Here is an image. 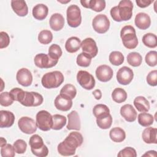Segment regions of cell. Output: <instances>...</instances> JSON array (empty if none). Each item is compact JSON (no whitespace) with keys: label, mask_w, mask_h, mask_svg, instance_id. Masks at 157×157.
Masks as SVG:
<instances>
[{"label":"cell","mask_w":157,"mask_h":157,"mask_svg":"<svg viewBox=\"0 0 157 157\" xmlns=\"http://www.w3.org/2000/svg\"><path fill=\"white\" fill-rule=\"evenodd\" d=\"M9 94L14 101L19 102L26 107H37L44 101L43 96L34 91H26L19 88L12 89Z\"/></svg>","instance_id":"6da1fadb"},{"label":"cell","mask_w":157,"mask_h":157,"mask_svg":"<svg viewBox=\"0 0 157 157\" xmlns=\"http://www.w3.org/2000/svg\"><path fill=\"white\" fill-rule=\"evenodd\" d=\"M83 142V137L80 132H71L58 145L57 150L62 156H72L75 155L76 149L82 145Z\"/></svg>","instance_id":"7a4b0ae2"},{"label":"cell","mask_w":157,"mask_h":157,"mask_svg":"<svg viewBox=\"0 0 157 157\" xmlns=\"http://www.w3.org/2000/svg\"><path fill=\"white\" fill-rule=\"evenodd\" d=\"M133 3L130 0L120 1L118 5L113 7L110 11L111 17L115 21L120 22L130 20L132 15Z\"/></svg>","instance_id":"3957f363"},{"label":"cell","mask_w":157,"mask_h":157,"mask_svg":"<svg viewBox=\"0 0 157 157\" xmlns=\"http://www.w3.org/2000/svg\"><path fill=\"white\" fill-rule=\"evenodd\" d=\"M120 37L123 45L128 49H134L138 45L136 30L132 26L126 25L120 31Z\"/></svg>","instance_id":"277c9868"},{"label":"cell","mask_w":157,"mask_h":157,"mask_svg":"<svg viewBox=\"0 0 157 157\" xmlns=\"http://www.w3.org/2000/svg\"><path fill=\"white\" fill-rule=\"evenodd\" d=\"M64 77L62 72L55 71L45 74L41 79L42 85L47 89L59 87L64 82Z\"/></svg>","instance_id":"5b68a950"},{"label":"cell","mask_w":157,"mask_h":157,"mask_svg":"<svg viewBox=\"0 0 157 157\" xmlns=\"http://www.w3.org/2000/svg\"><path fill=\"white\" fill-rule=\"evenodd\" d=\"M36 122L39 129L48 131L52 129L53 126V116L47 110H40L36 114Z\"/></svg>","instance_id":"8992f818"},{"label":"cell","mask_w":157,"mask_h":157,"mask_svg":"<svg viewBox=\"0 0 157 157\" xmlns=\"http://www.w3.org/2000/svg\"><path fill=\"white\" fill-rule=\"evenodd\" d=\"M67 22L69 26L77 28L81 24L82 15L79 7L75 4L69 6L66 11Z\"/></svg>","instance_id":"52a82bcc"},{"label":"cell","mask_w":157,"mask_h":157,"mask_svg":"<svg viewBox=\"0 0 157 157\" xmlns=\"http://www.w3.org/2000/svg\"><path fill=\"white\" fill-rule=\"evenodd\" d=\"M110 21L104 14H98L94 17L92 21L93 29L99 34L105 33L109 29Z\"/></svg>","instance_id":"ba28073f"},{"label":"cell","mask_w":157,"mask_h":157,"mask_svg":"<svg viewBox=\"0 0 157 157\" xmlns=\"http://www.w3.org/2000/svg\"><path fill=\"white\" fill-rule=\"evenodd\" d=\"M77 80L79 85L85 90H91L95 86L94 77L86 71H79L77 74Z\"/></svg>","instance_id":"9c48e42d"},{"label":"cell","mask_w":157,"mask_h":157,"mask_svg":"<svg viewBox=\"0 0 157 157\" xmlns=\"http://www.w3.org/2000/svg\"><path fill=\"white\" fill-rule=\"evenodd\" d=\"M35 65L40 69H48L55 66L58 62V60L52 58L48 54L39 53L37 54L34 59Z\"/></svg>","instance_id":"30bf717a"},{"label":"cell","mask_w":157,"mask_h":157,"mask_svg":"<svg viewBox=\"0 0 157 157\" xmlns=\"http://www.w3.org/2000/svg\"><path fill=\"white\" fill-rule=\"evenodd\" d=\"M19 129L25 134H31L34 133L37 128L36 122L28 117H22L18 121Z\"/></svg>","instance_id":"8fae6325"},{"label":"cell","mask_w":157,"mask_h":157,"mask_svg":"<svg viewBox=\"0 0 157 157\" xmlns=\"http://www.w3.org/2000/svg\"><path fill=\"white\" fill-rule=\"evenodd\" d=\"M116 77L118 82L120 84L127 85L132 80L134 77V72L131 68L127 66H123L118 69L117 72Z\"/></svg>","instance_id":"7c38bea8"},{"label":"cell","mask_w":157,"mask_h":157,"mask_svg":"<svg viewBox=\"0 0 157 157\" xmlns=\"http://www.w3.org/2000/svg\"><path fill=\"white\" fill-rule=\"evenodd\" d=\"M97 78L102 82H107L111 80L113 75V69L108 65L102 64L99 66L96 69Z\"/></svg>","instance_id":"4fadbf2b"},{"label":"cell","mask_w":157,"mask_h":157,"mask_svg":"<svg viewBox=\"0 0 157 157\" xmlns=\"http://www.w3.org/2000/svg\"><path fill=\"white\" fill-rule=\"evenodd\" d=\"M81 48L83 52L86 53L91 58L95 57L98 53L96 43L95 40L91 37H87L83 39L81 42Z\"/></svg>","instance_id":"5bb4252c"},{"label":"cell","mask_w":157,"mask_h":157,"mask_svg":"<svg viewBox=\"0 0 157 157\" xmlns=\"http://www.w3.org/2000/svg\"><path fill=\"white\" fill-rule=\"evenodd\" d=\"M16 79L18 83L23 86H29L33 82V75L27 68H21L17 72Z\"/></svg>","instance_id":"9a60e30c"},{"label":"cell","mask_w":157,"mask_h":157,"mask_svg":"<svg viewBox=\"0 0 157 157\" xmlns=\"http://www.w3.org/2000/svg\"><path fill=\"white\" fill-rule=\"evenodd\" d=\"M120 114L128 122L134 121L137 117L136 110L132 105L129 104H126L121 106L120 109Z\"/></svg>","instance_id":"2e32d148"},{"label":"cell","mask_w":157,"mask_h":157,"mask_svg":"<svg viewBox=\"0 0 157 157\" xmlns=\"http://www.w3.org/2000/svg\"><path fill=\"white\" fill-rule=\"evenodd\" d=\"M68 123L66 128L68 130L79 131L81 128L80 119L78 112L76 110H72L67 115Z\"/></svg>","instance_id":"e0dca14e"},{"label":"cell","mask_w":157,"mask_h":157,"mask_svg":"<svg viewBox=\"0 0 157 157\" xmlns=\"http://www.w3.org/2000/svg\"><path fill=\"white\" fill-rule=\"evenodd\" d=\"M134 23L139 29L145 30L150 27L151 25V19L147 13L139 12L135 17Z\"/></svg>","instance_id":"ac0fdd59"},{"label":"cell","mask_w":157,"mask_h":157,"mask_svg":"<svg viewBox=\"0 0 157 157\" xmlns=\"http://www.w3.org/2000/svg\"><path fill=\"white\" fill-rule=\"evenodd\" d=\"M15 121L14 114L9 110H0V127L10 128L12 126Z\"/></svg>","instance_id":"d6986e66"},{"label":"cell","mask_w":157,"mask_h":157,"mask_svg":"<svg viewBox=\"0 0 157 157\" xmlns=\"http://www.w3.org/2000/svg\"><path fill=\"white\" fill-rule=\"evenodd\" d=\"M11 7L18 16L25 17L28 13V7L25 1L12 0L11 1Z\"/></svg>","instance_id":"ffe728a7"},{"label":"cell","mask_w":157,"mask_h":157,"mask_svg":"<svg viewBox=\"0 0 157 157\" xmlns=\"http://www.w3.org/2000/svg\"><path fill=\"white\" fill-rule=\"evenodd\" d=\"M55 107L61 111H68L72 106V100L58 94L54 101Z\"/></svg>","instance_id":"44dd1931"},{"label":"cell","mask_w":157,"mask_h":157,"mask_svg":"<svg viewBox=\"0 0 157 157\" xmlns=\"http://www.w3.org/2000/svg\"><path fill=\"white\" fill-rule=\"evenodd\" d=\"M142 137L146 144H157V129L152 127L146 128L142 133Z\"/></svg>","instance_id":"7402d4cb"},{"label":"cell","mask_w":157,"mask_h":157,"mask_svg":"<svg viewBox=\"0 0 157 157\" xmlns=\"http://www.w3.org/2000/svg\"><path fill=\"white\" fill-rule=\"evenodd\" d=\"M49 25L51 29L55 31H58L63 29L64 25V18L63 16L59 13H53L50 18Z\"/></svg>","instance_id":"603a6c76"},{"label":"cell","mask_w":157,"mask_h":157,"mask_svg":"<svg viewBox=\"0 0 157 157\" xmlns=\"http://www.w3.org/2000/svg\"><path fill=\"white\" fill-rule=\"evenodd\" d=\"M33 16L38 20H44L48 13V7L44 4H38L33 8Z\"/></svg>","instance_id":"cb8c5ba5"},{"label":"cell","mask_w":157,"mask_h":157,"mask_svg":"<svg viewBox=\"0 0 157 157\" xmlns=\"http://www.w3.org/2000/svg\"><path fill=\"white\" fill-rule=\"evenodd\" d=\"M81 47L80 39L75 36L69 37L65 43V49L69 53H75Z\"/></svg>","instance_id":"d4e9b609"},{"label":"cell","mask_w":157,"mask_h":157,"mask_svg":"<svg viewBox=\"0 0 157 157\" xmlns=\"http://www.w3.org/2000/svg\"><path fill=\"white\" fill-rule=\"evenodd\" d=\"M134 105L140 112H147L149 111L150 105L149 101L144 96H137L134 100Z\"/></svg>","instance_id":"484cf974"},{"label":"cell","mask_w":157,"mask_h":157,"mask_svg":"<svg viewBox=\"0 0 157 157\" xmlns=\"http://www.w3.org/2000/svg\"><path fill=\"white\" fill-rule=\"evenodd\" d=\"M109 137L110 139L115 142H121L126 138V132L122 128L115 127L110 131Z\"/></svg>","instance_id":"4316f807"},{"label":"cell","mask_w":157,"mask_h":157,"mask_svg":"<svg viewBox=\"0 0 157 157\" xmlns=\"http://www.w3.org/2000/svg\"><path fill=\"white\" fill-rule=\"evenodd\" d=\"M59 94L66 98L72 100L74 98H75L77 94V90L73 85L68 83L63 86L60 90Z\"/></svg>","instance_id":"83f0119b"},{"label":"cell","mask_w":157,"mask_h":157,"mask_svg":"<svg viewBox=\"0 0 157 157\" xmlns=\"http://www.w3.org/2000/svg\"><path fill=\"white\" fill-rule=\"evenodd\" d=\"M93 113L96 118H101L109 115L110 110L106 105L99 104L94 106L93 109Z\"/></svg>","instance_id":"f1b7e54d"},{"label":"cell","mask_w":157,"mask_h":157,"mask_svg":"<svg viewBox=\"0 0 157 157\" xmlns=\"http://www.w3.org/2000/svg\"><path fill=\"white\" fill-rule=\"evenodd\" d=\"M138 123L144 127H147L151 125L154 121L153 116L147 112H141L137 117Z\"/></svg>","instance_id":"f546056e"},{"label":"cell","mask_w":157,"mask_h":157,"mask_svg":"<svg viewBox=\"0 0 157 157\" xmlns=\"http://www.w3.org/2000/svg\"><path fill=\"white\" fill-rule=\"evenodd\" d=\"M127 93L121 88H116L112 93V98L117 103L124 102L127 99Z\"/></svg>","instance_id":"4dcf8cb0"},{"label":"cell","mask_w":157,"mask_h":157,"mask_svg":"<svg viewBox=\"0 0 157 157\" xmlns=\"http://www.w3.org/2000/svg\"><path fill=\"white\" fill-rule=\"evenodd\" d=\"M53 116V126L52 129L54 130L61 129L66 124V118L60 114H55Z\"/></svg>","instance_id":"1f68e13d"},{"label":"cell","mask_w":157,"mask_h":157,"mask_svg":"<svg viewBox=\"0 0 157 157\" xmlns=\"http://www.w3.org/2000/svg\"><path fill=\"white\" fill-rule=\"evenodd\" d=\"M127 61L129 65L133 67H138L142 64V57L139 53L131 52L127 56Z\"/></svg>","instance_id":"d6a6232c"},{"label":"cell","mask_w":157,"mask_h":157,"mask_svg":"<svg viewBox=\"0 0 157 157\" xmlns=\"http://www.w3.org/2000/svg\"><path fill=\"white\" fill-rule=\"evenodd\" d=\"M109 59L112 64L120 66L124 62V57L121 52L119 51H113L110 53Z\"/></svg>","instance_id":"836d02e7"},{"label":"cell","mask_w":157,"mask_h":157,"mask_svg":"<svg viewBox=\"0 0 157 157\" xmlns=\"http://www.w3.org/2000/svg\"><path fill=\"white\" fill-rule=\"evenodd\" d=\"M142 42L147 47L155 48L157 46V37L155 34L147 33L142 37Z\"/></svg>","instance_id":"e575fe53"},{"label":"cell","mask_w":157,"mask_h":157,"mask_svg":"<svg viewBox=\"0 0 157 157\" xmlns=\"http://www.w3.org/2000/svg\"><path fill=\"white\" fill-rule=\"evenodd\" d=\"M29 144L31 147V150H38L45 145L43 139L38 134H34L29 138Z\"/></svg>","instance_id":"d590c367"},{"label":"cell","mask_w":157,"mask_h":157,"mask_svg":"<svg viewBox=\"0 0 157 157\" xmlns=\"http://www.w3.org/2000/svg\"><path fill=\"white\" fill-rule=\"evenodd\" d=\"M96 124L102 129H107L110 128L112 124V117L110 113L107 116L96 118Z\"/></svg>","instance_id":"8d00e7d4"},{"label":"cell","mask_w":157,"mask_h":157,"mask_svg":"<svg viewBox=\"0 0 157 157\" xmlns=\"http://www.w3.org/2000/svg\"><path fill=\"white\" fill-rule=\"evenodd\" d=\"M91 57L86 53L82 52L78 55L76 59L77 64L81 67H88L91 62Z\"/></svg>","instance_id":"74e56055"},{"label":"cell","mask_w":157,"mask_h":157,"mask_svg":"<svg viewBox=\"0 0 157 157\" xmlns=\"http://www.w3.org/2000/svg\"><path fill=\"white\" fill-rule=\"evenodd\" d=\"M53 39V34L49 30H42L38 34L39 42L44 45L50 44Z\"/></svg>","instance_id":"f35d334b"},{"label":"cell","mask_w":157,"mask_h":157,"mask_svg":"<svg viewBox=\"0 0 157 157\" xmlns=\"http://www.w3.org/2000/svg\"><path fill=\"white\" fill-rule=\"evenodd\" d=\"M48 55L53 59L59 60V58L62 55V50L60 47L57 44H52L50 46L48 51Z\"/></svg>","instance_id":"ab89813d"},{"label":"cell","mask_w":157,"mask_h":157,"mask_svg":"<svg viewBox=\"0 0 157 157\" xmlns=\"http://www.w3.org/2000/svg\"><path fill=\"white\" fill-rule=\"evenodd\" d=\"M15 155V150L13 145L7 144L1 147V156L2 157H13Z\"/></svg>","instance_id":"60d3db41"},{"label":"cell","mask_w":157,"mask_h":157,"mask_svg":"<svg viewBox=\"0 0 157 157\" xmlns=\"http://www.w3.org/2000/svg\"><path fill=\"white\" fill-rule=\"evenodd\" d=\"M105 7V1L104 0H90V7L91 10L99 12Z\"/></svg>","instance_id":"b9f144b4"},{"label":"cell","mask_w":157,"mask_h":157,"mask_svg":"<svg viewBox=\"0 0 157 157\" xmlns=\"http://www.w3.org/2000/svg\"><path fill=\"white\" fill-rule=\"evenodd\" d=\"M146 63L151 67H154L157 64V52L156 51L152 50L148 52L145 57Z\"/></svg>","instance_id":"7bdbcfd3"},{"label":"cell","mask_w":157,"mask_h":157,"mask_svg":"<svg viewBox=\"0 0 157 157\" xmlns=\"http://www.w3.org/2000/svg\"><path fill=\"white\" fill-rule=\"evenodd\" d=\"M13 100L10 96L9 92H1L0 94V104L2 106L8 107L12 104Z\"/></svg>","instance_id":"ee69618b"},{"label":"cell","mask_w":157,"mask_h":157,"mask_svg":"<svg viewBox=\"0 0 157 157\" xmlns=\"http://www.w3.org/2000/svg\"><path fill=\"white\" fill-rule=\"evenodd\" d=\"M13 146L15 150V152L18 154L24 153L27 148V144L23 139H17L13 142Z\"/></svg>","instance_id":"f6af8a7d"},{"label":"cell","mask_w":157,"mask_h":157,"mask_svg":"<svg viewBox=\"0 0 157 157\" xmlns=\"http://www.w3.org/2000/svg\"><path fill=\"white\" fill-rule=\"evenodd\" d=\"M117 156L119 157H136L137 152L134 148L131 147H127L121 150Z\"/></svg>","instance_id":"bcb514c9"},{"label":"cell","mask_w":157,"mask_h":157,"mask_svg":"<svg viewBox=\"0 0 157 157\" xmlns=\"http://www.w3.org/2000/svg\"><path fill=\"white\" fill-rule=\"evenodd\" d=\"M147 83L152 86L157 85V71L153 70L150 71L147 76Z\"/></svg>","instance_id":"7dc6e473"},{"label":"cell","mask_w":157,"mask_h":157,"mask_svg":"<svg viewBox=\"0 0 157 157\" xmlns=\"http://www.w3.org/2000/svg\"><path fill=\"white\" fill-rule=\"evenodd\" d=\"M10 44V37L4 31L0 32V48H6Z\"/></svg>","instance_id":"c3c4849f"},{"label":"cell","mask_w":157,"mask_h":157,"mask_svg":"<svg viewBox=\"0 0 157 157\" xmlns=\"http://www.w3.org/2000/svg\"><path fill=\"white\" fill-rule=\"evenodd\" d=\"M31 151L33 155L39 157H45L48 154V149L45 145L40 149L31 150Z\"/></svg>","instance_id":"681fc988"},{"label":"cell","mask_w":157,"mask_h":157,"mask_svg":"<svg viewBox=\"0 0 157 157\" xmlns=\"http://www.w3.org/2000/svg\"><path fill=\"white\" fill-rule=\"evenodd\" d=\"M153 0H136V2L137 5L140 8H145L149 6L152 2Z\"/></svg>","instance_id":"f907efd6"},{"label":"cell","mask_w":157,"mask_h":157,"mask_svg":"<svg viewBox=\"0 0 157 157\" xmlns=\"http://www.w3.org/2000/svg\"><path fill=\"white\" fill-rule=\"evenodd\" d=\"M93 94L94 96L96 99L99 100L102 98V93H101V90L99 89H96V90H94L93 92Z\"/></svg>","instance_id":"816d5d0a"},{"label":"cell","mask_w":157,"mask_h":157,"mask_svg":"<svg viewBox=\"0 0 157 157\" xmlns=\"http://www.w3.org/2000/svg\"><path fill=\"white\" fill-rule=\"evenodd\" d=\"M142 156H150V157H156L157 153L155 150H150L144 153Z\"/></svg>","instance_id":"f5cc1de1"},{"label":"cell","mask_w":157,"mask_h":157,"mask_svg":"<svg viewBox=\"0 0 157 157\" xmlns=\"http://www.w3.org/2000/svg\"><path fill=\"white\" fill-rule=\"evenodd\" d=\"M90 0H81L80 1V3L82 5V6L85 8H88V9H89V7H90Z\"/></svg>","instance_id":"db71d44e"},{"label":"cell","mask_w":157,"mask_h":157,"mask_svg":"<svg viewBox=\"0 0 157 157\" xmlns=\"http://www.w3.org/2000/svg\"><path fill=\"white\" fill-rule=\"evenodd\" d=\"M6 144H7V140L4 137H1L0 138V146H1V147H3L4 145H5Z\"/></svg>","instance_id":"11a10c76"},{"label":"cell","mask_w":157,"mask_h":157,"mask_svg":"<svg viewBox=\"0 0 157 157\" xmlns=\"http://www.w3.org/2000/svg\"><path fill=\"white\" fill-rule=\"evenodd\" d=\"M58 1L59 2H61V3H67V2H70L71 1H70V0H67V1Z\"/></svg>","instance_id":"9f6ffc18"}]
</instances>
